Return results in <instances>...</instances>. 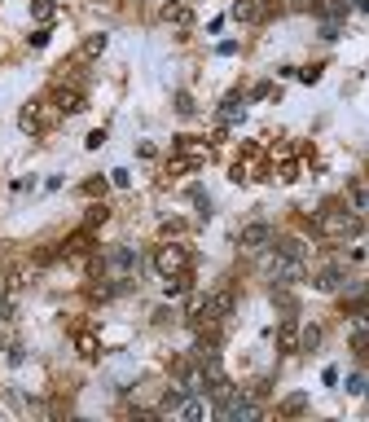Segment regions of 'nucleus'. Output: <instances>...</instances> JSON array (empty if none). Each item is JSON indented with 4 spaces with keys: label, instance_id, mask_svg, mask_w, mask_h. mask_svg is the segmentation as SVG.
<instances>
[{
    "label": "nucleus",
    "instance_id": "c756f323",
    "mask_svg": "<svg viewBox=\"0 0 369 422\" xmlns=\"http://www.w3.org/2000/svg\"><path fill=\"white\" fill-rule=\"evenodd\" d=\"M299 176V163H295V158H290V163H281V180H295Z\"/></svg>",
    "mask_w": 369,
    "mask_h": 422
},
{
    "label": "nucleus",
    "instance_id": "ddd939ff",
    "mask_svg": "<svg viewBox=\"0 0 369 422\" xmlns=\"http://www.w3.org/2000/svg\"><path fill=\"white\" fill-rule=\"evenodd\" d=\"M348 198H352V211H356V216H369V180H352V185H348Z\"/></svg>",
    "mask_w": 369,
    "mask_h": 422
},
{
    "label": "nucleus",
    "instance_id": "bb28decb",
    "mask_svg": "<svg viewBox=\"0 0 369 422\" xmlns=\"http://www.w3.org/2000/svg\"><path fill=\"white\" fill-rule=\"evenodd\" d=\"M299 409H308V396H290V401L281 405V413H299Z\"/></svg>",
    "mask_w": 369,
    "mask_h": 422
},
{
    "label": "nucleus",
    "instance_id": "a878e982",
    "mask_svg": "<svg viewBox=\"0 0 369 422\" xmlns=\"http://www.w3.org/2000/svg\"><path fill=\"white\" fill-rule=\"evenodd\" d=\"M194 168H198V163H194V158H184V154H176L172 163H167V172H176V176H180V172H194Z\"/></svg>",
    "mask_w": 369,
    "mask_h": 422
},
{
    "label": "nucleus",
    "instance_id": "b1692460",
    "mask_svg": "<svg viewBox=\"0 0 369 422\" xmlns=\"http://www.w3.org/2000/svg\"><path fill=\"white\" fill-rule=\"evenodd\" d=\"M194 110H198V106H194V97H189V93H176V115H180V119H189Z\"/></svg>",
    "mask_w": 369,
    "mask_h": 422
},
{
    "label": "nucleus",
    "instance_id": "4be33fe9",
    "mask_svg": "<svg viewBox=\"0 0 369 422\" xmlns=\"http://www.w3.org/2000/svg\"><path fill=\"white\" fill-rule=\"evenodd\" d=\"M277 251H281V255H295V259H308V247L299 242V237H281Z\"/></svg>",
    "mask_w": 369,
    "mask_h": 422
},
{
    "label": "nucleus",
    "instance_id": "6e6552de",
    "mask_svg": "<svg viewBox=\"0 0 369 422\" xmlns=\"http://www.w3.org/2000/svg\"><path fill=\"white\" fill-rule=\"evenodd\" d=\"M273 237L277 233H273L269 220H251V225H242V233H237V247H242V251H264Z\"/></svg>",
    "mask_w": 369,
    "mask_h": 422
},
{
    "label": "nucleus",
    "instance_id": "f3484780",
    "mask_svg": "<svg viewBox=\"0 0 369 422\" xmlns=\"http://www.w3.org/2000/svg\"><path fill=\"white\" fill-rule=\"evenodd\" d=\"M163 22H176V26H189V22H194V9H189V5H163Z\"/></svg>",
    "mask_w": 369,
    "mask_h": 422
},
{
    "label": "nucleus",
    "instance_id": "aec40b11",
    "mask_svg": "<svg viewBox=\"0 0 369 422\" xmlns=\"http://www.w3.org/2000/svg\"><path fill=\"white\" fill-rule=\"evenodd\" d=\"M316 343H321V326H303L299 330V352H312Z\"/></svg>",
    "mask_w": 369,
    "mask_h": 422
},
{
    "label": "nucleus",
    "instance_id": "39448f33",
    "mask_svg": "<svg viewBox=\"0 0 369 422\" xmlns=\"http://www.w3.org/2000/svg\"><path fill=\"white\" fill-rule=\"evenodd\" d=\"M101 269H110V277H132V273L141 269V247H132V242L110 247V251H105V259H101Z\"/></svg>",
    "mask_w": 369,
    "mask_h": 422
},
{
    "label": "nucleus",
    "instance_id": "cd10ccee",
    "mask_svg": "<svg viewBox=\"0 0 369 422\" xmlns=\"http://www.w3.org/2000/svg\"><path fill=\"white\" fill-rule=\"evenodd\" d=\"M348 391H352V396H360V391H369V379H360V374H352V379H348Z\"/></svg>",
    "mask_w": 369,
    "mask_h": 422
},
{
    "label": "nucleus",
    "instance_id": "9d476101",
    "mask_svg": "<svg viewBox=\"0 0 369 422\" xmlns=\"http://www.w3.org/2000/svg\"><path fill=\"white\" fill-rule=\"evenodd\" d=\"M277 348H281V352H299V321H295V316H286V321H281Z\"/></svg>",
    "mask_w": 369,
    "mask_h": 422
},
{
    "label": "nucleus",
    "instance_id": "dca6fc26",
    "mask_svg": "<svg viewBox=\"0 0 369 422\" xmlns=\"http://www.w3.org/2000/svg\"><path fill=\"white\" fill-rule=\"evenodd\" d=\"M75 348H79V356H88V361H97L101 356V343H97V334H75Z\"/></svg>",
    "mask_w": 369,
    "mask_h": 422
},
{
    "label": "nucleus",
    "instance_id": "4468645a",
    "mask_svg": "<svg viewBox=\"0 0 369 422\" xmlns=\"http://www.w3.org/2000/svg\"><path fill=\"white\" fill-rule=\"evenodd\" d=\"M176 154H184V158H194V163L202 168V163H207V154H211V150H207V145H198L194 137H176Z\"/></svg>",
    "mask_w": 369,
    "mask_h": 422
},
{
    "label": "nucleus",
    "instance_id": "2f4dec72",
    "mask_svg": "<svg viewBox=\"0 0 369 422\" xmlns=\"http://www.w3.org/2000/svg\"><path fill=\"white\" fill-rule=\"evenodd\" d=\"M44 44H48V31H44V26H40V31L31 36V48H44Z\"/></svg>",
    "mask_w": 369,
    "mask_h": 422
},
{
    "label": "nucleus",
    "instance_id": "6ab92c4d",
    "mask_svg": "<svg viewBox=\"0 0 369 422\" xmlns=\"http://www.w3.org/2000/svg\"><path fill=\"white\" fill-rule=\"evenodd\" d=\"M88 242H93V237H88V229H84V233H75V237H66V247H62V251H66V255H84V251H93Z\"/></svg>",
    "mask_w": 369,
    "mask_h": 422
},
{
    "label": "nucleus",
    "instance_id": "2eb2a0df",
    "mask_svg": "<svg viewBox=\"0 0 369 422\" xmlns=\"http://www.w3.org/2000/svg\"><path fill=\"white\" fill-rule=\"evenodd\" d=\"M343 277H348V273H343L338 264H330V269L316 273V290H338V286H343Z\"/></svg>",
    "mask_w": 369,
    "mask_h": 422
},
{
    "label": "nucleus",
    "instance_id": "f03ea898",
    "mask_svg": "<svg viewBox=\"0 0 369 422\" xmlns=\"http://www.w3.org/2000/svg\"><path fill=\"white\" fill-rule=\"evenodd\" d=\"M189 264H194V251L184 247V242H163L154 251V273L158 277H189Z\"/></svg>",
    "mask_w": 369,
    "mask_h": 422
},
{
    "label": "nucleus",
    "instance_id": "393cba45",
    "mask_svg": "<svg viewBox=\"0 0 369 422\" xmlns=\"http://www.w3.org/2000/svg\"><path fill=\"white\" fill-rule=\"evenodd\" d=\"M105 216H110V207H105V202H97V207H88V229H97V225H105Z\"/></svg>",
    "mask_w": 369,
    "mask_h": 422
},
{
    "label": "nucleus",
    "instance_id": "7ed1b4c3",
    "mask_svg": "<svg viewBox=\"0 0 369 422\" xmlns=\"http://www.w3.org/2000/svg\"><path fill=\"white\" fill-rule=\"evenodd\" d=\"M224 316H233V290L224 286V290H211L207 299H198L194 304V326H202V321H224Z\"/></svg>",
    "mask_w": 369,
    "mask_h": 422
},
{
    "label": "nucleus",
    "instance_id": "20e7f679",
    "mask_svg": "<svg viewBox=\"0 0 369 422\" xmlns=\"http://www.w3.org/2000/svg\"><path fill=\"white\" fill-rule=\"evenodd\" d=\"M216 413H220V418H233V422H251V418H259V401L233 387L224 401H216Z\"/></svg>",
    "mask_w": 369,
    "mask_h": 422
},
{
    "label": "nucleus",
    "instance_id": "f257e3e1",
    "mask_svg": "<svg viewBox=\"0 0 369 422\" xmlns=\"http://www.w3.org/2000/svg\"><path fill=\"white\" fill-rule=\"evenodd\" d=\"M312 229L321 233V237H356L360 233V216H356V211H348V207H338V202H326L321 211H316Z\"/></svg>",
    "mask_w": 369,
    "mask_h": 422
},
{
    "label": "nucleus",
    "instance_id": "5701e85b",
    "mask_svg": "<svg viewBox=\"0 0 369 422\" xmlns=\"http://www.w3.org/2000/svg\"><path fill=\"white\" fill-rule=\"evenodd\" d=\"M79 53H84V58H101V53H105V36H88Z\"/></svg>",
    "mask_w": 369,
    "mask_h": 422
},
{
    "label": "nucleus",
    "instance_id": "c85d7f7f",
    "mask_svg": "<svg viewBox=\"0 0 369 422\" xmlns=\"http://www.w3.org/2000/svg\"><path fill=\"white\" fill-rule=\"evenodd\" d=\"M128 180H132L128 168H115V172H110V185H119V190H128Z\"/></svg>",
    "mask_w": 369,
    "mask_h": 422
},
{
    "label": "nucleus",
    "instance_id": "412c9836",
    "mask_svg": "<svg viewBox=\"0 0 369 422\" xmlns=\"http://www.w3.org/2000/svg\"><path fill=\"white\" fill-rule=\"evenodd\" d=\"M53 14H58L53 0H31V18H36V22H53Z\"/></svg>",
    "mask_w": 369,
    "mask_h": 422
},
{
    "label": "nucleus",
    "instance_id": "f8f14e48",
    "mask_svg": "<svg viewBox=\"0 0 369 422\" xmlns=\"http://www.w3.org/2000/svg\"><path fill=\"white\" fill-rule=\"evenodd\" d=\"M246 115V97H237V93H229L224 101H220V123H237Z\"/></svg>",
    "mask_w": 369,
    "mask_h": 422
},
{
    "label": "nucleus",
    "instance_id": "423d86ee",
    "mask_svg": "<svg viewBox=\"0 0 369 422\" xmlns=\"http://www.w3.org/2000/svg\"><path fill=\"white\" fill-rule=\"evenodd\" d=\"M269 282H273V286H295V282H303V259L277 251V255L269 259Z\"/></svg>",
    "mask_w": 369,
    "mask_h": 422
},
{
    "label": "nucleus",
    "instance_id": "7c9ffc66",
    "mask_svg": "<svg viewBox=\"0 0 369 422\" xmlns=\"http://www.w3.org/2000/svg\"><path fill=\"white\" fill-rule=\"evenodd\" d=\"M101 141H105V128H97V132H88V150H97Z\"/></svg>",
    "mask_w": 369,
    "mask_h": 422
},
{
    "label": "nucleus",
    "instance_id": "0eeeda50",
    "mask_svg": "<svg viewBox=\"0 0 369 422\" xmlns=\"http://www.w3.org/2000/svg\"><path fill=\"white\" fill-rule=\"evenodd\" d=\"M53 115H58V106H48V101H26V106H22V115H18V123H22V132L40 137V132L53 123Z\"/></svg>",
    "mask_w": 369,
    "mask_h": 422
},
{
    "label": "nucleus",
    "instance_id": "9b49d317",
    "mask_svg": "<svg viewBox=\"0 0 369 422\" xmlns=\"http://www.w3.org/2000/svg\"><path fill=\"white\" fill-rule=\"evenodd\" d=\"M308 9H316V14H321L326 22H338L343 14H348L352 9V0H312V5Z\"/></svg>",
    "mask_w": 369,
    "mask_h": 422
},
{
    "label": "nucleus",
    "instance_id": "1a4fd4ad",
    "mask_svg": "<svg viewBox=\"0 0 369 422\" xmlns=\"http://www.w3.org/2000/svg\"><path fill=\"white\" fill-rule=\"evenodd\" d=\"M53 106H58V115H79L88 101H84L79 88H58V93H53Z\"/></svg>",
    "mask_w": 369,
    "mask_h": 422
},
{
    "label": "nucleus",
    "instance_id": "a211bd4d",
    "mask_svg": "<svg viewBox=\"0 0 369 422\" xmlns=\"http://www.w3.org/2000/svg\"><path fill=\"white\" fill-rule=\"evenodd\" d=\"M233 18L237 22H255L259 18V5H255V0H233Z\"/></svg>",
    "mask_w": 369,
    "mask_h": 422
}]
</instances>
